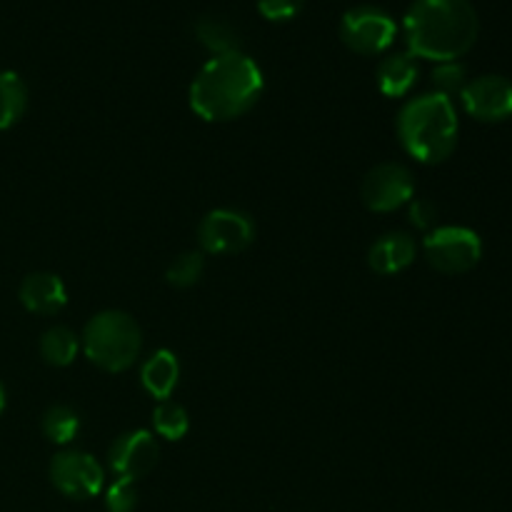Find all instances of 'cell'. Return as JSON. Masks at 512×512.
<instances>
[{
    "label": "cell",
    "instance_id": "52a82bcc",
    "mask_svg": "<svg viewBox=\"0 0 512 512\" xmlns=\"http://www.w3.org/2000/svg\"><path fill=\"white\" fill-rule=\"evenodd\" d=\"M255 240V223L245 210L215 208L200 220L198 243L203 253L238 255Z\"/></svg>",
    "mask_w": 512,
    "mask_h": 512
},
{
    "label": "cell",
    "instance_id": "ffe728a7",
    "mask_svg": "<svg viewBox=\"0 0 512 512\" xmlns=\"http://www.w3.org/2000/svg\"><path fill=\"white\" fill-rule=\"evenodd\" d=\"M153 430L155 435L165 440H183L185 433L190 430V418L185 413L183 405L173 403V400H163L155 405L153 410Z\"/></svg>",
    "mask_w": 512,
    "mask_h": 512
},
{
    "label": "cell",
    "instance_id": "7402d4cb",
    "mask_svg": "<svg viewBox=\"0 0 512 512\" xmlns=\"http://www.w3.org/2000/svg\"><path fill=\"white\" fill-rule=\"evenodd\" d=\"M203 273H205L203 253H195V250H190V253L178 255V258L168 265V273H165V278H168V285L185 290V288H193L195 283H200Z\"/></svg>",
    "mask_w": 512,
    "mask_h": 512
},
{
    "label": "cell",
    "instance_id": "ba28073f",
    "mask_svg": "<svg viewBox=\"0 0 512 512\" xmlns=\"http://www.w3.org/2000/svg\"><path fill=\"white\" fill-rule=\"evenodd\" d=\"M415 195V178L408 165L380 163L365 173L360 200L370 213H393L408 205Z\"/></svg>",
    "mask_w": 512,
    "mask_h": 512
},
{
    "label": "cell",
    "instance_id": "ac0fdd59",
    "mask_svg": "<svg viewBox=\"0 0 512 512\" xmlns=\"http://www.w3.org/2000/svg\"><path fill=\"white\" fill-rule=\"evenodd\" d=\"M28 108V88L23 78L13 70L0 73V130H8L18 123Z\"/></svg>",
    "mask_w": 512,
    "mask_h": 512
},
{
    "label": "cell",
    "instance_id": "9c48e42d",
    "mask_svg": "<svg viewBox=\"0 0 512 512\" xmlns=\"http://www.w3.org/2000/svg\"><path fill=\"white\" fill-rule=\"evenodd\" d=\"M50 483L70 500H90L103 490L105 470L83 450H63L50 460Z\"/></svg>",
    "mask_w": 512,
    "mask_h": 512
},
{
    "label": "cell",
    "instance_id": "cb8c5ba5",
    "mask_svg": "<svg viewBox=\"0 0 512 512\" xmlns=\"http://www.w3.org/2000/svg\"><path fill=\"white\" fill-rule=\"evenodd\" d=\"M305 0H258V13L270 23H285L300 15Z\"/></svg>",
    "mask_w": 512,
    "mask_h": 512
},
{
    "label": "cell",
    "instance_id": "5bb4252c",
    "mask_svg": "<svg viewBox=\"0 0 512 512\" xmlns=\"http://www.w3.org/2000/svg\"><path fill=\"white\" fill-rule=\"evenodd\" d=\"M418 78V58H413L408 50L385 55L378 63V70H375V80H378V88L385 98H405L415 88Z\"/></svg>",
    "mask_w": 512,
    "mask_h": 512
},
{
    "label": "cell",
    "instance_id": "8fae6325",
    "mask_svg": "<svg viewBox=\"0 0 512 512\" xmlns=\"http://www.w3.org/2000/svg\"><path fill=\"white\" fill-rule=\"evenodd\" d=\"M158 455L160 448L150 430H130L110 443L108 465L118 478L138 483L158 465Z\"/></svg>",
    "mask_w": 512,
    "mask_h": 512
},
{
    "label": "cell",
    "instance_id": "603a6c76",
    "mask_svg": "<svg viewBox=\"0 0 512 512\" xmlns=\"http://www.w3.org/2000/svg\"><path fill=\"white\" fill-rule=\"evenodd\" d=\"M105 508H108V512H133L138 508V490H135L133 480H115L105 490Z\"/></svg>",
    "mask_w": 512,
    "mask_h": 512
},
{
    "label": "cell",
    "instance_id": "7c38bea8",
    "mask_svg": "<svg viewBox=\"0 0 512 512\" xmlns=\"http://www.w3.org/2000/svg\"><path fill=\"white\" fill-rule=\"evenodd\" d=\"M18 298L28 313L55 315L68 303V290L55 273H30L20 283Z\"/></svg>",
    "mask_w": 512,
    "mask_h": 512
},
{
    "label": "cell",
    "instance_id": "30bf717a",
    "mask_svg": "<svg viewBox=\"0 0 512 512\" xmlns=\"http://www.w3.org/2000/svg\"><path fill=\"white\" fill-rule=\"evenodd\" d=\"M460 103L470 118L480 123H503L512 118V80L503 75H480L468 80Z\"/></svg>",
    "mask_w": 512,
    "mask_h": 512
},
{
    "label": "cell",
    "instance_id": "7a4b0ae2",
    "mask_svg": "<svg viewBox=\"0 0 512 512\" xmlns=\"http://www.w3.org/2000/svg\"><path fill=\"white\" fill-rule=\"evenodd\" d=\"M478 10L470 0H415L403 18V35L413 58L450 63L475 45Z\"/></svg>",
    "mask_w": 512,
    "mask_h": 512
},
{
    "label": "cell",
    "instance_id": "2e32d148",
    "mask_svg": "<svg viewBox=\"0 0 512 512\" xmlns=\"http://www.w3.org/2000/svg\"><path fill=\"white\" fill-rule=\"evenodd\" d=\"M195 40L208 50L210 55H228L238 53L240 50V35L233 25L225 18H218V15H203L198 18V23L193 25Z\"/></svg>",
    "mask_w": 512,
    "mask_h": 512
},
{
    "label": "cell",
    "instance_id": "484cf974",
    "mask_svg": "<svg viewBox=\"0 0 512 512\" xmlns=\"http://www.w3.org/2000/svg\"><path fill=\"white\" fill-rule=\"evenodd\" d=\"M5 410V390H3V385H0V413H3Z\"/></svg>",
    "mask_w": 512,
    "mask_h": 512
},
{
    "label": "cell",
    "instance_id": "44dd1931",
    "mask_svg": "<svg viewBox=\"0 0 512 512\" xmlns=\"http://www.w3.org/2000/svg\"><path fill=\"white\" fill-rule=\"evenodd\" d=\"M430 85H433V93L443 95V98H460V93L468 85V68L460 60L435 63L433 73H430Z\"/></svg>",
    "mask_w": 512,
    "mask_h": 512
},
{
    "label": "cell",
    "instance_id": "5b68a950",
    "mask_svg": "<svg viewBox=\"0 0 512 512\" xmlns=\"http://www.w3.org/2000/svg\"><path fill=\"white\" fill-rule=\"evenodd\" d=\"M425 260L443 275H465L483 258V240L465 225H440L423 240Z\"/></svg>",
    "mask_w": 512,
    "mask_h": 512
},
{
    "label": "cell",
    "instance_id": "d4e9b609",
    "mask_svg": "<svg viewBox=\"0 0 512 512\" xmlns=\"http://www.w3.org/2000/svg\"><path fill=\"white\" fill-rule=\"evenodd\" d=\"M410 210H408V215H410V223L415 225V228L418 230H433L435 228V220H438V205L435 203H430V200H425V198H418V200H410Z\"/></svg>",
    "mask_w": 512,
    "mask_h": 512
},
{
    "label": "cell",
    "instance_id": "4fadbf2b",
    "mask_svg": "<svg viewBox=\"0 0 512 512\" xmlns=\"http://www.w3.org/2000/svg\"><path fill=\"white\" fill-rule=\"evenodd\" d=\"M418 245L408 233H385L370 245L368 265L378 275H398L413 265Z\"/></svg>",
    "mask_w": 512,
    "mask_h": 512
},
{
    "label": "cell",
    "instance_id": "6da1fadb",
    "mask_svg": "<svg viewBox=\"0 0 512 512\" xmlns=\"http://www.w3.org/2000/svg\"><path fill=\"white\" fill-rule=\"evenodd\" d=\"M263 88V70L243 50L215 55L190 83V110L205 123H230L258 105Z\"/></svg>",
    "mask_w": 512,
    "mask_h": 512
},
{
    "label": "cell",
    "instance_id": "3957f363",
    "mask_svg": "<svg viewBox=\"0 0 512 512\" xmlns=\"http://www.w3.org/2000/svg\"><path fill=\"white\" fill-rule=\"evenodd\" d=\"M395 133L405 153L418 163H445L458 148V108L453 100L438 93L418 95L400 108Z\"/></svg>",
    "mask_w": 512,
    "mask_h": 512
},
{
    "label": "cell",
    "instance_id": "9a60e30c",
    "mask_svg": "<svg viewBox=\"0 0 512 512\" xmlns=\"http://www.w3.org/2000/svg\"><path fill=\"white\" fill-rule=\"evenodd\" d=\"M180 380V363L175 358V353L160 348L140 365V385H143L145 393L150 398H155L158 403L170 400L173 390L178 388Z\"/></svg>",
    "mask_w": 512,
    "mask_h": 512
},
{
    "label": "cell",
    "instance_id": "8992f818",
    "mask_svg": "<svg viewBox=\"0 0 512 512\" xmlns=\"http://www.w3.org/2000/svg\"><path fill=\"white\" fill-rule=\"evenodd\" d=\"M398 38L393 15L375 5L350 8L340 20V40L358 55H383Z\"/></svg>",
    "mask_w": 512,
    "mask_h": 512
},
{
    "label": "cell",
    "instance_id": "277c9868",
    "mask_svg": "<svg viewBox=\"0 0 512 512\" xmlns=\"http://www.w3.org/2000/svg\"><path fill=\"white\" fill-rule=\"evenodd\" d=\"M80 350L105 373H125L143 350V333L135 318L123 310H103L85 323Z\"/></svg>",
    "mask_w": 512,
    "mask_h": 512
},
{
    "label": "cell",
    "instance_id": "e0dca14e",
    "mask_svg": "<svg viewBox=\"0 0 512 512\" xmlns=\"http://www.w3.org/2000/svg\"><path fill=\"white\" fill-rule=\"evenodd\" d=\"M80 353V338L65 325L48 328L40 338V358L53 368H68Z\"/></svg>",
    "mask_w": 512,
    "mask_h": 512
},
{
    "label": "cell",
    "instance_id": "d6986e66",
    "mask_svg": "<svg viewBox=\"0 0 512 512\" xmlns=\"http://www.w3.org/2000/svg\"><path fill=\"white\" fill-rule=\"evenodd\" d=\"M43 435L55 445H70L80 433V415L70 405H50L40 420Z\"/></svg>",
    "mask_w": 512,
    "mask_h": 512
}]
</instances>
